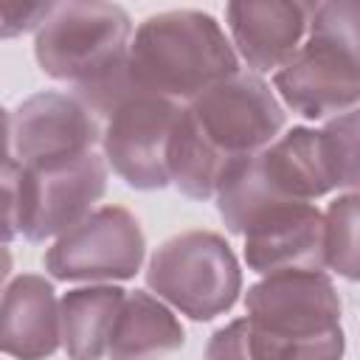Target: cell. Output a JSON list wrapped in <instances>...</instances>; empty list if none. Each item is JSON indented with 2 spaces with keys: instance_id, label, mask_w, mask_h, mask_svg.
<instances>
[{
  "instance_id": "1",
  "label": "cell",
  "mask_w": 360,
  "mask_h": 360,
  "mask_svg": "<svg viewBox=\"0 0 360 360\" xmlns=\"http://www.w3.org/2000/svg\"><path fill=\"white\" fill-rule=\"evenodd\" d=\"M281 129L284 107L273 87L236 70L180 107L166 149L169 186L188 200H211L228 169L262 152Z\"/></svg>"
},
{
  "instance_id": "2",
  "label": "cell",
  "mask_w": 360,
  "mask_h": 360,
  "mask_svg": "<svg viewBox=\"0 0 360 360\" xmlns=\"http://www.w3.org/2000/svg\"><path fill=\"white\" fill-rule=\"evenodd\" d=\"M357 110L329 118L321 129L292 127L262 152L228 169L217 188V211L236 236L278 202H312L335 188H357Z\"/></svg>"
},
{
  "instance_id": "3",
  "label": "cell",
  "mask_w": 360,
  "mask_h": 360,
  "mask_svg": "<svg viewBox=\"0 0 360 360\" xmlns=\"http://www.w3.org/2000/svg\"><path fill=\"white\" fill-rule=\"evenodd\" d=\"M343 307L323 270L262 276L245 292V315L219 326L205 360H343Z\"/></svg>"
},
{
  "instance_id": "4",
  "label": "cell",
  "mask_w": 360,
  "mask_h": 360,
  "mask_svg": "<svg viewBox=\"0 0 360 360\" xmlns=\"http://www.w3.org/2000/svg\"><path fill=\"white\" fill-rule=\"evenodd\" d=\"M132 79L169 101H191L211 84L239 70L236 51L222 25L197 8L149 14L127 51Z\"/></svg>"
},
{
  "instance_id": "5",
  "label": "cell",
  "mask_w": 360,
  "mask_h": 360,
  "mask_svg": "<svg viewBox=\"0 0 360 360\" xmlns=\"http://www.w3.org/2000/svg\"><path fill=\"white\" fill-rule=\"evenodd\" d=\"M357 3H315L298 51L273 73V93L307 121L357 110Z\"/></svg>"
},
{
  "instance_id": "6",
  "label": "cell",
  "mask_w": 360,
  "mask_h": 360,
  "mask_svg": "<svg viewBox=\"0 0 360 360\" xmlns=\"http://www.w3.org/2000/svg\"><path fill=\"white\" fill-rule=\"evenodd\" d=\"M146 284L155 298L191 321L225 315L242 292L236 253L217 231H183L149 259Z\"/></svg>"
},
{
  "instance_id": "7",
  "label": "cell",
  "mask_w": 360,
  "mask_h": 360,
  "mask_svg": "<svg viewBox=\"0 0 360 360\" xmlns=\"http://www.w3.org/2000/svg\"><path fill=\"white\" fill-rule=\"evenodd\" d=\"M132 20L118 3H53L34 31V56L45 76L73 87L127 59Z\"/></svg>"
},
{
  "instance_id": "8",
  "label": "cell",
  "mask_w": 360,
  "mask_h": 360,
  "mask_svg": "<svg viewBox=\"0 0 360 360\" xmlns=\"http://www.w3.org/2000/svg\"><path fill=\"white\" fill-rule=\"evenodd\" d=\"M177 112V101L146 93L135 84L98 118L104 163L129 188L158 191L169 186L166 149Z\"/></svg>"
},
{
  "instance_id": "9",
  "label": "cell",
  "mask_w": 360,
  "mask_h": 360,
  "mask_svg": "<svg viewBox=\"0 0 360 360\" xmlns=\"http://www.w3.org/2000/svg\"><path fill=\"white\" fill-rule=\"evenodd\" d=\"M146 256V236L124 205H98L53 239L42 264L56 281H127Z\"/></svg>"
},
{
  "instance_id": "10",
  "label": "cell",
  "mask_w": 360,
  "mask_h": 360,
  "mask_svg": "<svg viewBox=\"0 0 360 360\" xmlns=\"http://www.w3.org/2000/svg\"><path fill=\"white\" fill-rule=\"evenodd\" d=\"M104 191L107 163L96 152L53 163L22 166L20 236L25 242H45L62 236L96 208Z\"/></svg>"
},
{
  "instance_id": "11",
  "label": "cell",
  "mask_w": 360,
  "mask_h": 360,
  "mask_svg": "<svg viewBox=\"0 0 360 360\" xmlns=\"http://www.w3.org/2000/svg\"><path fill=\"white\" fill-rule=\"evenodd\" d=\"M98 141L101 121L73 93L42 90L11 112V149L22 166L79 158Z\"/></svg>"
},
{
  "instance_id": "12",
  "label": "cell",
  "mask_w": 360,
  "mask_h": 360,
  "mask_svg": "<svg viewBox=\"0 0 360 360\" xmlns=\"http://www.w3.org/2000/svg\"><path fill=\"white\" fill-rule=\"evenodd\" d=\"M245 236V262L253 273L323 270V214L312 202H278L256 214Z\"/></svg>"
},
{
  "instance_id": "13",
  "label": "cell",
  "mask_w": 360,
  "mask_h": 360,
  "mask_svg": "<svg viewBox=\"0 0 360 360\" xmlns=\"http://www.w3.org/2000/svg\"><path fill=\"white\" fill-rule=\"evenodd\" d=\"M315 3L298 0H245L228 3L225 20L236 59L256 76L276 73L304 42Z\"/></svg>"
},
{
  "instance_id": "14",
  "label": "cell",
  "mask_w": 360,
  "mask_h": 360,
  "mask_svg": "<svg viewBox=\"0 0 360 360\" xmlns=\"http://www.w3.org/2000/svg\"><path fill=\"white\" fill-rule=\"evenodd\" d=\"M59 298L39 273H22L0 290V354L48 360L59 352Z\"/></svg>"
},
{
  "instance_id": "15",
  "label": "cell",
  "mask_w": 360,
  "mask_h": 360,
  "mask_svg": "<svg viewBox=\"0 0 360 360\" xmlns=\"http://www.w3.org/2000/svg\"><path fill=\"white\" fill-rule=\"evenodd\" d=\"M186 343V329L180 318L146 290H132L124 295L121 312L115 318L107 357L110 360H160Z\"/></svg>"
},
{
  "instance_id": "16",
  "label": "cell",
  "mask_w": 360,
  "mask_h": 360,
  "mask_svg": "<svg viewBox=\"0 0 360 360\" xmlns=\"http://www.w3.org/2000/svg\"><path fill=\"white\" fill-rule=\"evenodd\" d=\"M127 290L115 284L73 287L59 298V335L68 360H101Z\"/></svg>"
},
{
  "instance_id": "17",
  "label": "cell",
  "mask_w": 360,
  "mask_h": 360,
  "mask_svg": "<svg viewBox=\"0 0 360 360\" xmlns=\"http://www.w3.org/2000/svg\"><path fill=\"white\" fill-rule=\"evenodd\" d=\"M357 191H346L323 211V267L354 281L357 278Z\"/></svg>"
},
{
  "instance_id": "18",
  "label": "cell",
  "mask_w": 360,
  "mask_h": 360,
  "mask_svg": "<svg viewBox=\"0 0 360 360\" xmlns=\"http://www.w3.org/2000/svg\"><path fill=\"white\" fill-rule=\"evenodd\" d=\"M20 174L17 158L0 166V242L8 245L20 239Z\"/></svg>"
},
{
  "instance_id": "19",
  "label": "cell",
  "mask_w": 360,
  "mask_h": 360,
  "mask_svg": "<svg viewBox=\"0 0 360 360\" xmlns=\"http://www.w3.org/2000/svg\"><path fill=\"white\" fill-rule=\"evenodd\" d=\"M53 3H0V39L37 31Z\"/></svg>"
},
{
  "instance_id": "20",
  "label": "cell",
  "mask_w": 360,
  "mask_h": 360,
  "mask_svg": "<svg viewBox=\"0 0 360 360\" xmlns=\"http://www.w3.org/2000/svg\"><path fill=\"white\" fill-rule=\"evenodd\" d=\"M11 112L0 104V166L11 160Z\"/></svg>"
},
{
  "instance_id": "21",
  "label": "cell",
  "mask_w": 360,
  "mask_h": 360,
  "mask_svg": "<svg viewBox=\"0 0 360 360\" xmlns=\"http://www.w3.org/2000/svg\"><path fill=\"white\" fill-rule=\"evenodd\" d=\"M11 267H14L11 250H8V245L0 242V290L6 287V281H8V276H11Z\"/></svg>"
}]
</instances>
